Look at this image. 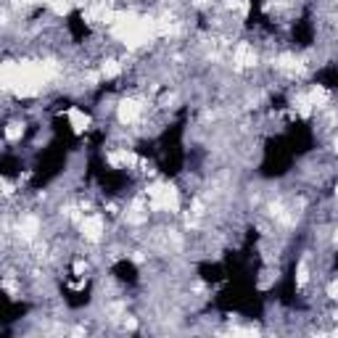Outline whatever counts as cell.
I'll return each mask as SVG.
<instances>
[{"instance_id":"obj_1","label":"cell","mask_w":338,"mask_h":338,"mask_svg":"<svg viewBox=\"0 0 338 338\" xmlns=\"http://www.w3.org/2000/svg\"><path fill=\"white\" fill-rule=\"evenodd\" d=\"M148 201L151 209H164V211H177L180 209V193L172 185H164V182H153L148 185Z\"/></svg>"},{"instance_id":"obj_2","label":"cell","mask_w":338,"mask_h":338,"mask_svg":"<svg viewBox=\"0 0 338 338\" xmlns=\"http://www.w3.org/2000/svg\"><path fill=\"white\" fill-rule=\"evenodd\" d=\"M80 227H82V235L87 240L98 243L103 238V217H101V214H90V217H85Z\"/></svg>"},{"instance_id":"obj_3","label":"cell","mask_w":338,"mask_h":338,"mask_svg":"<svg viewBox=\"0 0 338 338\" xmlns=\"http://www.w3.org/2000/svg\"><path fill=\"white\" fill-rule=\"evenodd\" d=\"M233 61H235L238 69H249V66L256 64V53H254V48L249 42H238V48L233 53Z\"/></svg>"},{"instance_id":"obj_4","label":"cell","mask_w":338,"mask_h":338,"mask_svg":"<svg viewBox=\"0 0 338 338\" xmlns=\"http://www.w3.org/2000/svg\"><path fill=\"white\" fill-rule=\"evenodd\" d=\"M116 114H119L122 125H132V122H137V116H140V103L132 101V98H127V101L119 103V111Z\"/></svg>"},{"instance_id":"obj_5","label":"cell","mask_w":338,"mask_h":338,"mask_svg":"<svg viewBox=\"0 0 338 338\" xmlns=\"http://www.w3.org/2000/svg\"><path fill=\"white\" fill-rule=\"evenodd\" d=\"M69 122H71L74 132H85L90 127V116L82 109H69Z\"/></svg>"},{"instance_id":"obj_6","label":"cell","mask_w":338,"mask_h":338,"mask_svg":"<svg viewBox=\"0 0 338 338\" xmlns=\"http://www.w3.org/2000/svg\"><path fill=\"white\" fill-rule=\"evenodd\" d=\"M137 159L132 156V153L130 151H119V153H111V156H109V164L111 166H130V164H135Z\"/></svg>"},{"instance_id":"obj_7","label":"cell","mask_w":338,"mask_h":338,"mask_svg":"<svg viewBox=\"0 0 338 338\" xmlns=\"http://www.w3.org/2000/svg\"><path fill=\"white\" fill-rule=\"evenodd\" d=\"M19 230H21V235H24V238H35V233L40 230V222H37L35 217H27V220H21Z\"/></svg>"},{"instance_id":"obj_8","label":"cell","mask_w":338,"mask_h":338,"mask_svg":"<svg viewBox=\"0 0 338 338\" xmlns=\"http://www.w3.org/2000/svg\"><path fill=\"white\" fill-rule=\"evenodd\" d=\"M306 98L312 101V106H322V103L328 101V90H325V87H320V85H315L309 93H306Z\"/></svg>"},{"instance_id":"obj_9","label":"cell","mask_w":338,"mask_h":338,"mask_svg":"<svg viewBox=\"0 0 338 338\" xmlns=\"http://www.w3.org/2000/svg\"><path fill=\"white\" fill-rule=\"evenodd\" d=\"M119 71H122V66H119V61H114V58H109L101 66V74L106 77V80H114V77H119Z\"/></svg>"},{"instance_id":"obj_10","label":"cell","mask_w":338,"mask_h":338,"mask_svg":"<svg viewBox=\"0 0 338 338\" xmlns=\"http://www.w3.org/2000/svg\"><path fill=\"white\" fill-rule=\"evenodd\" d=\"M127 222H130V225H140V222H146V211H143L140 204H135V206L127 211Z\"/></svg>"},{"instance_id":"obj_11","label":"cell","mask_w":338,"mask_h":338,"mask_svg":"<svg viewBox=\"0 0 338 338\" xmlns=\"http://www.w3.org/2000/svg\"><path fill=\"white\" fill-rule=\"evenodd\" d=\"M48 3H51L53 13H58V16H66V13H69V8H71V3H69V0H48Z\"/></svg>"},{"instance_id":"obj_12","label":"cell","mask_w":338,"mask_h":338,"mask_svg":"<svg viewBox=\"0 0 338 338\" xmlns=\"http://www.w3.org/2000/svg\"><path fill=\"white\" fill-rule=\"evenodd\" d=\"M21 132H24V127H21V125H8V130H6V137H8L11 143H16L19 137H21Z\"/></svg>"},{"instance_id":"obj_13","label":"cell","mask_w":338,"mask_h":338,"mask_svg":"<svg viewBox=\"0 0 338 338\" xmlns=\"http://www.w3.org/2000/svg\"><path fill=\"white\" fill-rule=\"evenodd\" d=\"M278 66L280 69H296V58L294 56H280L278 58Z\"/></svg>"},{"instance_id":"obj_14","label":"cell","mask_w":338,"mask_h":338,"mask_svg":"<svg viewBox=\"0 0 338 338\" xmlns=\"http://www.w3.org/2000/svg\"><path fill=\"white\" fill-rule=\"evenodd\" d=\"M296 280H299V285H304L306 280H309V267H306V262L299 264V278H296Z\"/></svg>"},{"instance_id":"obj_15","label":"cell","mask_w":338,"mask_h":338,"mask_svg":"<svg viewBox=\"0 0 338 338\" xmlns=\"http://www.w3.org/2000/svg\"><path fill=\"white\" fill-rule=\"evenodd\" d=\"M85 272V262H77L74 264V275H82Z\"/></svg>"},{"instance_id":"obj_16","label":"cell","mask_w":338,"mask_h":338,"mask_svg":"<svg viewBox=\"0 0 338 338\" xmlns=\"http://www.w3.org/2000/svg\"><path fill=\"white\" fill-rule=\"evenodd\" d=\"M333 148H335V151H338V137H335V140H333Z\"/></svg>"},{"instance_id":"obj_17","label":"cell","mask_w":338,"mask_h":338,"mask_svg":"<svg viewBox=\"0 0 338 338\" xmlns=\"http://www.w3.org/2000/svg\"><path fill=\"white\" fill-rule=\"evenodd\" d=\"M21 3H37V0H21Z\"/></svg>"},{"instance_id":"obj_18","label":"cell","mask_w":338,"mask_h":338,"mask_svg":"<svg viewBox=\"0 0 338 338\" xmlns=\"http://www.w3.org/2000/svg\"><path fill=\"white\" fill-rule=\"evenodd\" d=\"M335 243H338V230H335Z\"/></svg>"},{"instance_id":"obj_19","label":"cell","mask_w":338,"mask_h":338,"mask_svg":"<svg viewBox=\"0 0 338 338\" xmlns=\"http://www.w3.org/2000/svg\"><path fill=\"white\" fill-rule=\"evenodd\" d=\"M335 196H338V188H335Z\"/></svg>"}]
</instances>
